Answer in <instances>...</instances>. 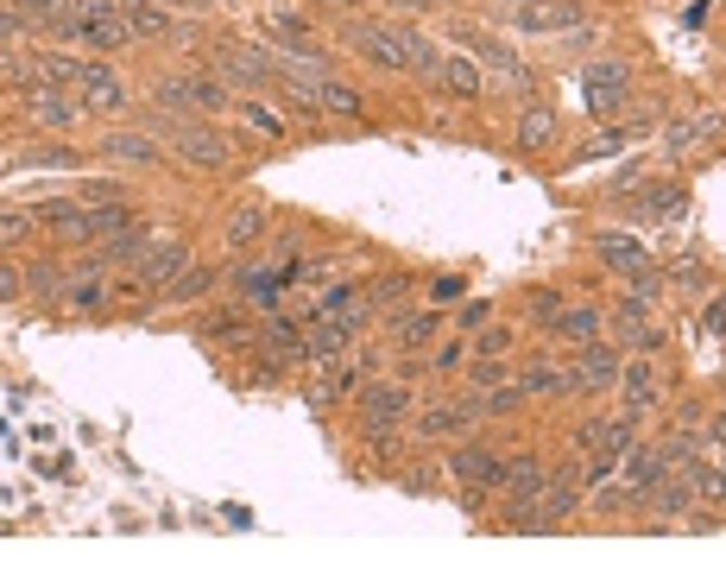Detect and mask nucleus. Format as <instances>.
<instances>
[{"label":"nucleus","mask_w":726,"mask_h":569,"mask_svg":"<svg viewBox=\"0 0 726 569\" xmlns=\"http://www.w3.org/2000/svg\"><path fill=\"white\" fill-rule=\"evenodd\" d=\"M411 292H417V279H411V272H386V279H373V285H366V303H373V310H399Z\"/></svg>","instance_id":"nucleus-35"},{"label":"nucleus","mask_w":726,"mask_h":569,"mask_svg":"<svg viewBox=\"0 0 726 569\" xmlns=\"http://www.w3.org/2000/svg\"><path fill=\"white\" fill-rule=\"evenodd\" d=\"M209 64H216V76H228V82H247V89L278 82V64H272L265 51H254V44H209Z\"/></svg>","instance_id":"nucleus-5"},{"label":"nucleus","mask_w":726,"mask_h":569,"mask_svg":"<svg viewBox=\"0 0 726 569\" xmlns=\"http://www.w3.org/2000/svg\"><path fill=\"white\" fill-rule=\"evenodd\" d=\"M487 323H493V303H487V298L462 303V329H487Z\"/></svg>","instance_id":"nucleus-53"},{"label":"nucleus","mask_w":726,"mask_h":569,"mask_svg":"<svg viewBox=\"0 0 726 569\" xmlns=\"http://www.w3.org/2000/svg\"><path fill=\"white\" fill-rule=\"evenodd\" d=\"M657 298H663V272H651V266H645V272H632V279H625V298H619V303H638V310H651Z\"/></svg>","instance_id":"nucleus-42"},{"label":"nucleus","mask_w":726,"mask_h":569,"mask_svg":"<svg viewBox=\"0 0 726 569\" xmlns=\"http://www.w3.org/2000/svg\"><path fill=\"white\" fill-rule=\"evenodd\" d=\"M152 95H158V114H171V120H183V108H196L190 102V76H165Z\"/></svg>","instance_id":"nucleus-41"},{"label":"nucleus","mask_w":726,"mask_h":569,"mask_svg":"<svg viewBox=\"0 0 726 569\" xmlns=\"http://www.w3.org/2000/svg\"><path fill=\"white\" fill-rule=\"evenodd\" d=\"M638 216H651V222H683V216H689V184H638Z\"/></svg>","instance_id":"nucleus-19"},{"label":"nucleus","mask_w":726,"mask_h":569,"mask_svg":"<svg viewBox=\"0 0 726 569\" xmlns=\"http://www.w3.org/2000/svg\"><path fill=\"white\" fill-rule=\"evenodd\" d=\"M524 392H531V399H569L575 386H569V374H556L549 361H531V367H524Z\"/></svg>","instance_id":"nucleus-36"},{"label":"nucleus","mask_w":726,"mask_h":569,"mask_svg":"<svg viewBox=\"0 0 726 569\" xmlns=\"http://www.w3.org/2000/svg\"><path fill=\"white\" fill-rule=\"evenodd\" d=\"M26 234H33V209H7V216H0V241H7V247H20Z\"/></svg>","instance_id":"nucleus-49"},{"label":"nucleus","mask_w":726,"mask_h":569,"mask_svg":"<svg viewBox=\"0 0 726 569\" xmlns=\"http://www.w3.org/2000/svg\"><path fill=\"white\" fill-rule=\"evenodd\" d=\"M64 303H70L76 316H102V310L114 303V292L95 279V272H82V279H70V298H64Z\"/></svg>","instance_id":"nucleus-32"},{"label":"nucleus","mask_w":726,"mask_h":569,"mask_svg":"<svg viewBox=\"0 0 726 569\" xmlns=\"http://www.w3.org/2000/svg\"><path fill=\"white\" fill-rule=\"evenodd\" d=\"M462 354H468V348H462V341H449V348H436V374H455V367H462Z\"/></svg>","instance_id":"nucleus-54"},{"label":"nucleus","mask_w":726,"mask_h":569,"mask_svg":"<svg viewBox=\"0 0 726 569\" xmlns=\"http://www.w3.org/2000/svg\"><path fill=\"white\" fill-rule=\"evenodd\" d=\"M399 488H404V493H430V468H404Z\"/></svg>","instance_id":"nucleus-58"},{"label":"nucleus","mask_w":726,"mask_h":569,"mask_svg":"<svg viewBox=\"0 0 726 569\" xmlns=\"http://www.w3.org/2000/svg\"><path fill=\"white\" fill-rule=\"evenodd\" d=\"M442 89H449L455 102H480V95H487V76H480V64H474L468 51H455V57L442 64Z\"/></svg>","instance_id":"nucleus-23"},{"label":"nucleus","mask_w":726,"mask_h":569,"mask_svg":"<svg viewBox=\"0 0 726 569\" xmlns=\"http://www.w3.org/2000/svg\"><path fill=\"white\" fill-rule=\"evenodd\" d=\"M7 7H20L26 26H44V33H57V20L70 13V0H7Z\"/></svg>","instance_id":"nucleus-40"},{"label":"nucleus","mask_w":726,"mask_h":569,"mask_svg":"<svg viewBox=\"0 0 726 569\" xmlns=\"http://www.w3.org/2000/svg\"><path fill=\"white\" fill-rule=\"evenodd\" d=\"M354 417L361 430H399L411 417V379H373L354 392Z\"/></svg>","instance_id":"nucleus-3"},{"label":"nucleus","mask_w":726,"mask_h":569,"mask_svg":"<svg viewBox=\"0 0 726 569\" xmlns=\"http://www.w3.org/2000/svg\"><path fill=\"white\" fill-rule=\"evenodd\" d=\"M33 120L38 127H51V133H70L76 120H82V95L76 89H57V82H44V89H33Z\"/></svg>","instance_id":"nucleus-13"},{"label":"nucleus","mask_w":726,"mask_h":569,"mask_svg":"<svg viewBox=\"0 0 726 569\" xmlns=\"http://www.w3.org/2000/svg\"><path fill=\"white\" fill-rule=\"evenodd\" d=\"M625 89H632V64L625 57H594L581 70V108L594 114V120H607V114L625 108Z\"/></svg>","instance_id":"nucleus-2"},{"label":"nucleus","mask_w":726,"mask_h":569,"mask_svg":"<svg viewBox=\"0 0 726 569\" xmlns=\"http://www.w3.org/2000/svg\"><path fill=\"white\" fill-rule=\"evenodd\" d=\"M708 437H714V443H726V412L714 417V424H708Z\"/></svg>","instance_id":"nucleus-60"},{"label":"nucleus","mask_w":726,"mask_h":569,"mask_svg":"<svg viewBox=\"0 0 726 569\" xmlns=\"http://www.w3.org/2000/svg\"><path fill=\"white\" fill-rule=\"evenodd\" d=\"M399 33H404V26H399ZM442 64H449V57H442V51H436L424 33H404V70H411V76H424V82H442Z\"/></svg>","instance_id":"nucleus-29"},{"label":"nucleus","mask_w":726,"mask_h":569,"mask_svg":"<svg viewBox=\"0 0 726 569\" xmlns=\"http://www.w3.org/2000/svg\"><path fill=\"white\" fill-rule=\"evenodd\" d=\"M462 44H468L474 64H487L506 89H531V70H524V57H518L511 44H500V38H487V33H462Z\"/></svg>","instance_id":"nucleus-9"},{"label":"nucleus","mask_w":726,"mask_h":569,"mask_svg":"<svg viewBox=\"0 0 726 569\" xmlns=\"http://www.w3.org/2000/svg\"><path fill=\"white\" fill-rule=\"evenodd\" d=\"M619 386H625V412H657V399H663L651 361H625L619 367Z\"/></svg>","instance_id":"nucleus-21"},{"label":"nucleus","mask_w":726,"mask_h":569,"mask_svg":"<svg viewBox=\"0 0 726 569\" xmlns=\"http://www.w3.org/2000/svg\"><path fill=\"white\" fill-rule=\"evenodd\" d=\"M556 114L544 108V102H524V114H518V152H549L556 146Z\"/></svg>","instance_id":"nucleus-22"},{"label":"nucleus","mask_w":726,"mask_h":569,"mask_svg":"<svg viewBox=\"0 0 726 569\" xmlns=\"http://www.w3.org/2000/svg\"><path fill=\"white\" fill-rule=\"evenodd\" d=\"M701 323H708V336H726V292L708 298V316H701Z\"/></svg>","instance_id":"nucleus-55"},{"label":"nucleus","mask_w":726,"mask_h":569,"mask_svg":"<svg viewBox=\"0 0 726 569\" xmlns=\"http://www.w3.org/2000/svg\"><path fill=\"white\" fill-rule=\"evenodd\" d=\"M676 285H683V292H701V285H708V272H701V266H676Z\"/></svg>","instance_id":"nucleus-57"},{"label":"nucleus","mask_w":726,"mask_h":569,"mask_svg":"<svg viewBox=\"0 0 726 569\" xmlns=\"http://www.w3.org/2000/svg\"><path fill=\"white\" fill-rule=\"evenodd\" d=\"M436 329H442L436 310H399V316H392V341H399L404 354H411V348H430Z\"/></svg>","instance_id":"nucleus-26"},{"label":"nucleus","mask_w":726,"mask_h":569,"mask_svg":"<svg viewBox=\"0 0 726 569\" xmlns=\"http://www.w3.org/2000/svg\"><path fill=\"white\" fill-rule=\"evenodd\" d=\"M361 336V323L354 316H316L310 329H303V361H316V367H335L348 348Z\"/></svg>","instance_id":"nucleus-6"},{"label":"nucleus","mask_w":726,"mask_h":569,"mask_svg":"<svg viewBox=\"0 0 726 569\" xmlns=\"http://www.w3.org/2000/svg\"><path fill=\"white\" fill-rule=\"evenodd\" d=\"M506 26L511 33H569V26H587V7L581 0H511Z\"/></svg>","instance_id":"nucleus-4"},{"label":"nucleus","mask_w":726,"mask_h":569,"mask_svg":"<svg viewBox=\"0 0 726 569\" xmlns=\"http://www.w3.org/2000/svg\"><path fill=\"white\" fill-rule=\"evenodd\" d=\"M183 272H190V247H183V241H158V247H145V260H140V279H145V285L171 292Z\"/></svg>","instance_id":"nucleus-18"},{"label":"nucleus","mask_w":726,"mask_h":569,"mask_svg":"<svg viewBox=\"0 0 726 569\" xmlns=\"http://www.w3.org/2000/svg\"><path fill=\"white\" fill-rule=\"evenodd\" d=\"M619 379V348H607V341H581L575 361H569V386L575 392H607Z\"/></svg>","instance_id":"nucleus-7"},{"label":"nucleus","mask_w":726,"mask_h":569,"mask_svg":"<svg viewBox=\"0 0 726 569\" xmlns=\"http://www.w3.org/2000/svg\"><path fill=\"white\" fill-rule=\"evenodd\" d=\"M190 102L203 114H228L234 108V89H228V76H190Z\"/></svg>","instance_id":"nucleus-34"},{"label":"nucleus","mask_w":726,"mask_h":569,"mask_svg":"<svg viewBox=\"0 0 726 569\" xmlns=\"http://www.w3.org/2000/svg\"><path fill=\"white\" fill-rule=\"evenodd\" d=\"M721 379H726V361H721Z\"/></svg>","instance_id":"nucleus-62"},{"label":"nucleus","mask_w":726,"mask_h":569,"mask_svg":"<svg viewBox=\"0 0 726 569\" xmlns=\"http://www.w3.org/2000/svg\"><path fill=\"white\" fill-rule=\"evenodd\" d=\"M26 285H33L38 303H64V298H70V266L44 260V266H33V272H26Z\"/></svg>","instance_id":"nucleus-30"},{"label":"nucleus","mask_w":726,"mask_h":569,"mask_svg":"<svg viewBox=\"0 0 726 569\" xmlns=\"http://www.w3.org/2000/svg\"><path fill=\"white\" fill-rule=\"evenodd\" d=\"M127 228H133V203H102V209L82 216V234H76V241H114V234H127Z\"/></svg>","instance_id":"nucleus-28"},{"label":"nucleus","mask_w":726,"mask_h":569,"mask_svg":"<svg viewBox=\"0 0 726 569\" xmlns=\"http://www.w3.org/2000/svg\"><path fill=\"white\" fill-rule=\"evenodd\" d=\"M0 298L20 303V272H13V266H0Z\"/></svg>","instance_id":"nucleus-59"},{"label":"nucleus","mask_w":726,"mask_h":569,"mask_svg":"<svg viewBox=\"0 0 726 569\" xmlns=\"http://www.w3.org/2000/svg\"><path fill=\"white\" fill-rule=\"evenodd\" d=\"M76 95H82V108H89V114H127V108H133V102H127V82H120L108 64H89Z\"/></svg>","instance_id":"nucleus-15"},{"label":"nucleus","mask_w":726,"mask_h":569,"mask_svg":"<svg viewBox=\"0 0 726 569\" xmlns=\"http://www.w3.org/2000/svg\"><path fill=\"white\" fill-rule=\"evenodd\" d=\"M285 354V361H303V329L290 323V316H278V310H265V329H259V348L254 354Z\"/></svg>","instance_id":"nucleus-25"},{"label":"nucleus","mask_w":726,"mask_h":569,"mask_svg":"<svg viewBox=\"0 0 726 569\" xmlns=\"http://www.w3.org/2000/svg\"><path fill=\"white\" fill-rule=\"evenodd\" d=\"M474 424H480V392H468V399H436L430 412L417 417V437L436 443V437H462Z\"/></svg>","instance_id":"nucleus-10"},{"label":"nucleus","mask_w":726,"mask_h":569,"mask_svg":"<svg viewBox=\"0 0 726 569\" xmlns=\"http://www.w3.org/2000/svg\"><path fill=\"white\" fill-rule=\"evenodd\" d=\"M600 323H607V316H600L594 303H562V316L549 323V336L556 341H600Z\"/></svg>","instance_id":"nucleus-24"},{"label":"nucleus","mask_w":726,"mask_h":569,"mask_svg":"<svg viewBox=\"0 0 726 569\" xmlns=\"http://www.w3.org/2000/svg\"><path fill=\"white\" fill-rule=\"evenodd\" d=\"M234 108H241V120H247L254 133H265V140H278V133H285V114L265 108V102H234Z\"/></svg>","instance_id":"nucleus-44"},{"label":"nucleus","mask_w":726,"mask_h":569,"mask_svg":"<svg viewBox=\"0 0 726 569\" xmlns=\"http://www.w3.org/2000/svg\"><path fill=\"white\" fill-rule=\"evenodd\" d=\"M657 450H663V462H670V468H683V462H695V437H663Z\"/></svg>","instance_id":"nucleus-52"},{"label":"nucleus","mask_w":726,"mask_h":569,"mask_svg":"<svg viewBox=\"0 0 726 569\" xmlns=\"http://www.w3.org/2000/svg\"><path fill=\"white\" fill-rule=\"evenodd\" d=\"M20 38H26V13H20V7H0V44L20 51Z\"/></svg>","instance_id":"nucleus-51"},{"label":"nucleus","mask_w":726,"mask_h":569,"mask_svg":"<svg viewBox=\"0 0 726 569\" xmlns=\"http://www.w3.org/2000/svg\"><path fill=\"white\" fill-rule=\"evenodd\" d=\"M683 475H689L695 500H726V468H708V462L695 455V462H683Z\"/></svg>","instance_id":"nucleus-39"},{"label":"nucleus","mask_w":726,"mask_h":569,"mask_svg":"<svg viewBox=\"0 0 726 569\" xmlns=\"http://www.w3.org/2000/svg\"><path fill=\"white\" fill-rule=\"evenodd\" d=\"M165 140L178 152L183 165H196V171H228L234 165V146L221 140L216 127H203V120H171L165 114Z\"/></svg>","instance_id":"nucleus-1"},{"label":"nucleus","mask_w":726,"mask_h":569,"mask_svg":"<svg viewBox=\"0 0 726 569\" xmlns=\"http://www.w3.org/2000/svg\"><path fill=\"white\" fill-rule=\"evenodd\" d=\"M474 392H493V386H500V379H506V367H500V354H480V361H474Z\"/></svg>","instance_id":"nucleus-50"},{"label":"nucleus","mask_w":726,"mask_h":569,"mask_svg":"<svg viewBox=\"0 0 726 569\" xmlns=\"http://www.w3.org/2000/svg\"><path fill=\"white\" fill-rule=\"evenodd\" d=\"M316 102H323V114H341V120H361V114H366L361 89H348V82H335V76L316 82Z\"/></svg>","instance_id":"nucleus-31"},{"label":"nucleus","mask_w":726,"mask_h":569,"mask_svg":"<svg viewBox=\"0 0 726 569\" xmlns=\"http://www.w3.org/2000/svg\"><path fill=\"white\" fill-rule=\"evenodd\" d=\"M76 20H95V26H114V20H127V0H70Z\"/></svg>","instance_id":"nucleus-47"},{"label":"nucleus","mask_w":726,"mask_h":569,"mask_svg":"<svg viewBox=\"0 0 726 569\" xmlns=\"http://www.w3.org/2000/svg\"><path fill=\"white\" fill-rule=\"evenodd\" d=\"M632 127H638V120H632ZM632 127L619 120V127H607V133H594V140H587V146L575 152V158H613V152H625V140H632Z\"/></svg>","instance_id":"nucleus-46"},{"label":"nucleus","mask_w":726,"mask_h":569,"mask_svg":"<svg viewBox=\"0 0 726 569\" xmlns=\"http://www.w3.org/2000/svg\"><path fill=\"white\" fill-rule=\"evenodd\" d=\"M689 506H695V488H689V475H683V468H670V475H663V481H657V488L645 493V513H651V531L676 526V519H689Z\"/></svg>","instance_id":"nucleus-11"},{"label":"nucleus","mask_w":726,"mask_h":569,"mask_svg":"<svg viewBox=\"0 0 726 569\" xmlns=\"http://www.w3.org/2000/svg\"><path fill=\"white\" fill-rule=\"evenodd\" d=\"M594 260L607 266V272H619V279H632V272H645V266H651V254H645V241H632V234L607 228V234H594Z\"/></svg>","instance_id":"nucleus-16"},{"label":"nucleus","mask_w":726,"mask_h":569,"mask_svg":"<svg viewBox=\"0 0 726 569\" xmlns=\"http://www.w3.org/2000/svg\"><path fill=\"white\" fill-rule=\"evenodd\" d=\"M102 152H108L114 165H158V158H165V146H158L152 133H108Z\"/></svg>","instance_id":"nucleus-27"},{"label":"nucleus","mask_w":726,"mask_h":569,"mask_svg":"<svg viewBox=\"0 0 726 569\" xmlns=\"http://www.w3.org/2000/svg\"><path fill=\"white\" fill-rule=\"evenodd\" d=\"M531 405V392H524V379H500L493 392H480V417H511Z\"/></svg>","instance_id":"nucleus-33"},{"label":"nucleus","mask_w":726,"mask_h":569,"mask_svg":"<svg viewBox=\"0 0 726 569\" xmlns=\"http://www.w3.org/2000/svg\"><path fill=\"white\" fill-rule=\"evenodd\" d=\"M511 341H518L511 329H487V336H480V354H506Z\"/></svg>","instance_id":"nucleus-56"},{"label":"nucleus","mask_w":726,"mask_h":569,"mask_svg":"<svg viewBox=\"0 0 726 569\" xmlns=\"http://www.w3.org/2000/svg\"><path fill=\"white\" fill-rule=\"evenodd\" d=\"M442 7H462V0H442Z\"/></svg>","instance_id":"nucleus-61"},{"label":"nucleus","mask_w":726,"mask_h":569,"mask_svg":"<svg viewBox=\"0 0 726 569\" xmlns=\"http://www.w3.org/2000/svg\"><path fill=\"white\" fill-rule=\"evenodd\" d=\"M562 292H531V303H524V316H531V323H537V329H549V323H556V316H562Z\"/></svg>","instance_id":"nucleus-48"},{"label":"nucleus","mask_w":726,"mask_h":569,"mask_svg":"<svg viewBox=\"0 0 726 569\" xmlns=\"http://www.w3.org/2000/svg\"><path fill=\"white\" fill-rule=\"evenodd\" d=\"M500 488H506L511 500H537V493L549 488V468L531 450H524V455H506V481H500Z\"/></svg>","instance_id":"nucleus-20"},{"label":"nucleus","mask_w":726,"mask_h":569,"mask_svg":"<svg viewBox=\"0 0 726 569\" xmlns=\"http://www.w3.org/2000/svg\"><path fill=\"white\" fill-rule=\"evenodd\" d=\"M38 216H44V222L57 228V234H82V216H89V209H76V203H64V196H51V203H44V209H38Z\"/></svg>","instance_id":"nucleus-45"},{"label":"nucleus","mask_w":726,"mask_h":569,"mask_svg":"<svg viewBox=\"0 0 726 569\" xmlns=\"http://www.w3.org/2000/svg\"><path fill=\"white\" fill-rule=\"evenodd\" d=\"M361 392V374H328V379H316L310 392H303V405H316V412H328L335 399H354Z\"/></svg>","instance_id":"nucleus-37"},{"label":"nucleus","mask_w":726,"mask_h":569,"mask_svg":"<svg viewBox=\"0 0 726 569\" xmlns=\"http://www.w3.org/2000/svg\"><path fill=\"white\" fill-rule=\"evenodd\" d=\"M216 285H221V279H216V272H209V266H190V272H183V279H178V285L165 292V303H196V298H209Z\"/></svg>","instance_id":"nucleus-38"},{"label":"nucleus","mask_w":726,"mask_h":569,"mask_svg":"<svg viewBox=\"0 0 726 569\" xmlns=\"http://www.w3.org/2000/svg\"><path fill=\"white\" fill-rule=\"evenodd\" d=\"M348 44H354V57L373 64V70H404V33L399 26H348Z\"/></svg>","instance_id":"nucleus-8"},{"label":"nucleus","mask_w":726,"mask_h":569,"mask_svg":"<svg viewBox=\"0 0 726 569\" xmlns=\"http://www.w3.org/2000/svg\"><path fill=\"white\" fill-rule=\"evenodd\" d=\"M449 475H455L462 488H500V481H506V455L487 450V443H462V450L449 455Z\"/></svg>","instance_id":"nucleus-12"},{"label":"nucleus","mask_w":726,"mask_h":569,"mask_svg":"<svg viewBox=\"0 0 726 569\" xmlns=\"http://www.w3.org/2000/svg\"><path fill=\"white\" fill-rule=\"evenodd\" d=\"M714 140H721V114H683V120L663 127V152L670 158H695V152L714 146Z\"/></svg>","instance_id":"nucleus-14"},{"label":"nucleus","mask_w":726,"mask_h":569,"mask_svg":"<svg viewBox=\"0 0 726 569\" xmlns=\"http://www.w3.org/2000/svg\"><path fill=\"white\" fill-rule=\"evenodd\" d=\"M127 20H133V38H165L171 33V13L152 7V0H145V7H127Z\"/></svg>","instance_id":"nucleus-43"},{"label":"nucleus","mask_w":726,"mask_h":569,"mask_svg":"<svg viewBox=\"0 0 726 569\" xmlns=\"http://www.w3.org/2000/svg\"><path fill=\"white\" fill-rule=\"evenodd\" d=\"M265 222H272V216H265V203H259V196L234 203V209H228V222H221V247H228V254H247L259 234H265Z\"/></svg>","instance_id":"nucleus-17"}]
</instances>
